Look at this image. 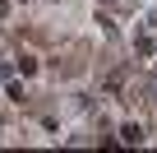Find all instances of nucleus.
I'll use <instances>...</instances> for the list:
<instances>
[{"mask_svg":"<svg viewBox=\"0 0 157 153\" xmlns=\"http://www.w3.org/2000/svg\"><path fill=\"white\" fill-rule=\"evenodd\" d=\"M120 139H125V144H139V139H143V130H139V125H125V130H120Z\"/></svg>","mask_w":157,"mask_h":153,"instance_id":"obj_1","label":"nucleus"}]
</instances>
